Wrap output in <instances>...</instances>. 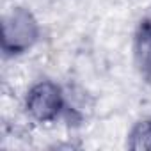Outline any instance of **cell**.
Returning a JSON list of instances; mask_svg holds the SVG:
<instances>
[{
  "mask_svg": "<svg viewBox=\"0 0 151 151\" xmlns=\"http://www.w3.org/2000/svg\"><path fill=\"white\" fill-rule=\"evenodd\" d=\"M39 34V23L27 7H13L2 18V50L9 57L29 52Z\"/></svg>",
  "mask_w": 151,
  "mask_h": 151,
  "instance_id": "obj_1",
  "label": "cell"
},
{
  "mask_svg": "<svg viewBox=\"0 0 151 151\" xmlns=\"http://www.w3.org/2000/svg\"><path fill=\"white\" fill-rule=\"evenodd\" d=\"M27 114L37 123H52L64 110L62 89L52 80H41L30 87L25 100Z\"/></svg>",
  "mask_w": 151,
  "mask_h": 151,
  "instance_id": "obj_2",
  "label": "cell"
},
{
  "mask_svg": "<svg viewBox=\"0 0 151 151\" xmlns=\"http://www.w3.org/2000/svg\"><path fill=\"white\" fill-rule=\"evenodd\" d=\"M133 50H135V60L140 71L151 77V22L149 20L140 22L135 34Z\"/></svg>",
  "mask_w": 151,
  "mask_h": 151,
  "instance_id": "obj_3",
  "label": "cell"
},
{
  "mask_svg": "<svg viewBox=\"0 0 151 151\" xmlns=\"http://www.w3.org/2000/svg\"><path fill=\"white\" fill-rule=\"evenodd\" d=\"M128 147L133 151L151 149V119L139 121L132 128L128 135Z\"/></svg>",
  "mask_w": 151,
  "mask_h": 151,
  "instance_id": "obj_4",
  "label": "cell"
}]
</instances>
